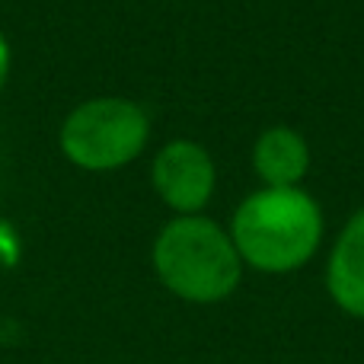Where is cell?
<instances>
[{
    "label": "cell",
    "mask_w": 364,
    "mask_h": 364,
    "mask_svg": "<svg viewBox=\"0 0 364 364\" xmlns=\"http://www.w3.org/2000/svg\"><path fill=\"white\" fill-rule=\"evenodd\" d=\"M240 262L265 275H288L316 256L323 243V208L307 188H256L230 218Z\"/></svg>",
    "instance_id": "1"
},
{
    "label": "cell",
    "mask_w": 364,
    "mask_h": 364,
    "mask_svg": "<svg viewBox=\"0 0 364 364\" xmlns=\"http://www.w3.org/2000/svg\"><path fill=\"white\" fill-rule=\"evenodd\" d=\"M160 284L186 304H220L243 282V262L230 233L205 214L173 218L151 250Z\"/></svg>",
    "instance_id": "2"
},
{
    "label": "cell",
    "mask_w": 364,
    "mask_h": 364,
    "mask_svg": "<svg viewBox=\"0 0 364 364\" xmlns=\"http://www.w3.org/2000/svg\"><path fill=\"white\" fill-rule=\"evenodd\" d=\"M151 141V115L125 96H93L68 112L58 132L61 154L83 173L134 164Z\"/></svg>",
    "instance_id": "3"
},
{
    "label": "cell",
    "mask_w": 364,
    "mask_h": 364,
    "mask_svg": "<svg viewBox=\"0 0 364 364\" xmlns=\"http://www.w3.org/2000/svg\"><path fill=\"white\" fill-rule=\"evenodd\" d=\"M10 64H13L10 42H6V36H4V32H0V90L6 87V77H10Z\"/></svg>",
    "instance_id": "7"
},
{
    "label": "cell",
    "mask_w": 364,
    "mask_h": 364,
    "mask_svg": "<svg viewBox=\"0 0 364 364\" xmlns=\"http://www.w3.org/2000/svg\"><path fill=\"white\" fill-rule=\"evenodd\" d=\"M151 186L176 218H192L208 208L218 186V166L208 147L188 138H173L151 164Z\"/></svg>",
    "instance_id": "4"
},
{
    "label": "cell",
    "mask_w": 364,
    "mask_h": 364,
    "mask_svg": "<svg viewBox=\"0 0 364 364\" xmlns=\"http://www.w3.org/2000/svg\"><path fill=\"white\" fill-rule=\"evenodd\" d=\"M252 170L262 188H297L310 173V144L288 125H272L252 144Z\"/></svg>",
    "instance_id": "6"
},
{
    "label": "cell",
    "mask_w": 364,
    "mask_h": 364,
    "mask_svg": "<svg viewBox=\"0 0 364 364\" xmlns=\"http://www.w3.org/2000/svg\"><path fill=\"white\" fill-rule=\"evenodd\" d=\"M326 291L342 314L364 320V208L348 218L329 250Z\"/></svg>",
    "instance_id": "5"
}]
</instances>
